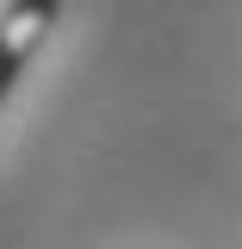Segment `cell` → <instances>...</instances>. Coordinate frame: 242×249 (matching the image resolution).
I'll return each instance as SVG.
<instances>
[{
    "label": "cell",
    "mask_w": 242,
    "mask_h": 249,
    "mask_svg": "<svg viewBox=\"0 0 242 249\" xmlns=\"http://www.w3.org/2000/svg\"><path fill=\"white\" fill-rule=\"evenodd\" d=\"M56 19H62V0H6V13H0V100L19 88V75L44 50Z\"/></svg>",
    "instance_id": "1"
}]
</instances>
